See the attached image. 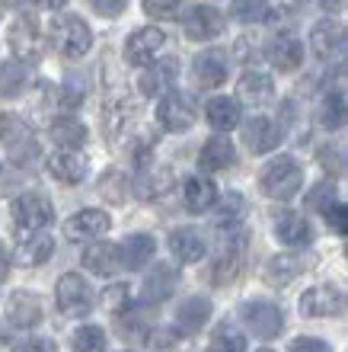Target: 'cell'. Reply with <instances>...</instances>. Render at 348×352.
I'll list each match as a JSON object with an SVG mask.
<instances>
[{"instance_id": "5bb4252c", "label": "cell", "mask_w": 348, "mask_h": 352, "mask_svg": "<svg viewBox=\"0 0 348 352\" xmlns=\"http://www.w3.org/2000/svg\"><path fill=\"white\" fill-rule=\"evenodd\" d=\"M109 214L102 208H83V212H73L71 218L65 221V237L73 243H86V241H96L102 234L109 231Z\"/></svg>"}, {"instance_id": "bcb514c9", "label": "cell", "mask_w": 348, "mask_h": 352, "mask_svg": "<svg viewBox=\"0 0 348 352\" xmlns=\"http://www.w3.org/2000/svg\"><path fill=\"white\" fill-rule=\"evenodd\" d=\"M326 221H329V228L336 234H348V205L345 202H336L326 212Z\"/></svg>"}, {"instance_id": "8992f818", "label": "cell", "mask_w": 348, "mask_h": 352, "mask_svg": "<svg viewBox=\"0 0 348 352\" xmlns=\"http://www.w3.org/2000/svg\"><path fill=\"white\" fill-rule=\"evenodd\" d=\"M13 221L29 234L45 231L48 224L55 221V205L42 192H23L16 202H13Z\"/></svg>"}, {"instance_id": "f35d334b", "label": "cell", "mask_w": 348, "mask_h": 352, "mask_svg": "<svg viewBox=\"0 0 348 352\" xmlns=\"http://www.w3.org/2000/svg\"><path fill=\"white\" fill-rule=\"evenodd\" d=\"M73 352H106V333L100 327H77L71 336Z\"/></svg>"}, {"instance_id": "b9f144b4", "label": "cell", "mask_w": 348, "mask_h": 352, "mask_svg": "<svg viewBox=\"0 0 348 352\" xmlns=\"http://www.w3.org/2000/svg\"><path fill=\"white\" fill-rule=\"evenodd\" d=\"M102 307L109 311V314H121V311H128L131 307V288L125 282H115L102 292Z\"/></svg>"}, {"instance_id": "4dcf8cb0", "label": "cell", "mask_w": 348, "mask_h": 352, "mask_svg": "<svg viewBox=\"0 0 348 352\" xmlns=\"http://www.w3.org/2000/svg\"><path fill=\"white\" fill-rule=\"evenodd\" d=\"M205 116H208L211 129L230 131V129H237L240 125L243 109H240V102L230 100V96H214V100H208V106H205Z\"/></svg>"}, {"instance_id": "d4e9b609", "label": "cell", "mask_w": 348, "mask_h": 352, "mask_svg": "<svg viewBox=\"0 0 348 352\" xmlns=\"http://www.w3.org/2000/svg\"><path fill=\"white\" fill-rule=\"evenodd\" d=\"M310 266V260L307 256H301V253H281V256H275V260H268V266H266V282L268 285H275V288H281V285H291L294 278L301 276L303 269Z\"/></svg>"}, {"instance_id": "8fae6325", "label": "cell", "mask_w": 348, "mask_h": 352, "mask_svg": "<svg viewBox=\"0 0 348 352\" xmlns=\"http://www.w3.org/2000/svg\"><path fill=\"white\" fill-rule=\"evenodd\" d=\"M224 29H227V23L220 16V10L208 7V3H195V7L185 10V16H183V32H185V38H192V42H211V38H218Z\"/></svg>"}, {"instance_id": "30bf717a", "label": "cell", "mask_w": 348, "mask_h": 352, "mask_svg": "<svg viewBox=\"0 0 348 352\" xmlns=\"http://www.w3.org/2000/svg\"><path fill=\"white\" fill-rule=\"evenodd\" d=\"M310 45H313V55L323 58V61L348 58V29L342 26L339 19H320L310 32Z\"/></svg>"}, {"instance_id": "7dc6e473", "label": "cell", "mask_w": 348, "mask_h": 352, "mask_svg": "<svg viewBox=\"0 0 348 352\" xmlns=\"http://www.w3.org/2000/svg\"><path fill=\"white\" fill-rule=\"evenodd\" d=\"M90 7L100 13V16L106 19H115L125 13V7H128V0H90Z\"/></svg>"}, {"instance_id": "74e56055", "label": "cell", "mask_w": 348, "mask_h": 352, "mask_svg": "<svg viewBox=\"0 0 348 352\" xmlns=\"http://www.w3.org/2000/svg\"><path fill=\"white\" fill-rule=\"evenodd\" d=\"M211 352H246V336L233 324H220L211 333Z\"/></svg>"}, {"instance_id": "e575fe53", "label": "cell", "mask_w": 348, "mask_h": 352, "mask_svg": "<svg viewBox=\"0 0 348 352\" xmlns=\"http://www.w3.org/2000/svg\"><path fill=\"white\" fill-rule=\"evenodd\" d=\"M316 119H320L323 129H345L348 125V102L339 90H329L320 100V109H316Z\"/></svg>"}, {"instance_id": "f6af8a7d", "label": "cell", "mask_w": 348, "mask_h": 352, "mask_svg": "<svg viewBox=\"0 0 348 352\" xmlns=\"http://www.w3.org/2000/svg\"><path fill=\"white\" fill-rule=\"evenodd\" d=\"M144 13L150 19H179V0H144Z\"/></svg>"}, {"instance_id": "d6986e66", "label": "cell", "mask_w": 348, "mask_h": 352, "mask_svg": "<svg viewBox=\"0 0 348 352\" xmlns=\"http://www.w3.org/2000/svg\"><path fill=\"white\" fill-rule=\"evenodd\" d=\"M7 320L19 330H32V327L42 324V305H38V298L26 288H19L13 292L7 301Z\"/></svg>"}, {"instance_id": "52a82bcc", "label": "cell", "mask_w": 348, "mask_h": 352, "mask_svg": "<svg viewBox=\"0 0 348 352\" xmlns=\"http://www.w3.org/2000/svg\"><path fill=\"white\" fill-rule=\"evenodd\" d=\"M240 317H243V324L249 327V333H256L259 340H275L284 330L281 307L272 305V301H262V298L246 301V305L240 307Z\"/></svg>"}, {"instance_id": "4316f807", "label": "cell", "mask_w": 348, "mask_h": 352, "mask_svg": "<svg viewBox=\"0 0 348 352\" xmlns=\"http://www.w3.org/2000/svg\"><path fill=\"white\" fill-rule=\"evenodd\" d=\"M275 234L278 241L284 247H307L313 241V231H310V221L297 212H281L275 218Z\"/></svg>"}, {"instance_id": "db71d44e", "label": "cell", "mask_w": 348, "mask_h": 352, "mask_svg": "<svg viewBox=\"0 0 348 352\" xmlns=\"http://www.w3.org/2000/svg\"><path fill=\"white\" fill-rule=\"evenodd\" d=\"M259 352H272V349H259Z\"/></svg>"}, {"instance_id": "1f68e13d", "label": "cell", "mask_w": 348, "mask_h": 352, "mask_svg": "<svg viewBox=\"0 0 348 352\" xmlns=\"http://www.w3.org/2000/svg\"><path fill=\"white\" fill-rule=\"evenodd\" d=\"M51 141L55 144H61V151H77L86 144V125H83L80 119H73V116H58L55 122H51Z\"/></svg>"}, {"instance_id": "83f0119b", "label": "cell", "mask_w": 348, "mask_h": 352, "mask_svg": "<svg viewBox=\"0 0 348 352\" xmlns=\"http://www.w3.org/2000/svg\"><path fill=\"white\" fill-rule=\"evenodd\" d=\"M211 317V298H185L179 311H176V324H179V333H198Z\"/></svg>"}, {"instance_id": "8d00e7d4", "label": "cell", "mask_w": 348, "mask_h": 352, "mask_svg": "<svg viewBox=\"0 0 348 352\" xmlns=\"http://www.w3.org/2000/svg\"><path fill=\"white\" fill-rule=\"evenodd\" d=\"M230 16L237 23H266L272 16V7H268V0H233Z\"/></svg>"}, {"instance_id": "7402d4cb", "label": "cell", "mask_w": 348, "mask_h": 352, "mask_svg": "<svg viewBox=\"0 0 348 352\" xmlns=\"http://www.w3.org/2000/svg\"><path fill=\"white\" fill-rule=\"evenodd\" d=\"M183 202L192 214H202V212H208V208H214V205H218V186H214V179L205 173L189 176V179H185V189H183Z\"/></svg>"}, {"instance_id": "f1b7e54d", "label": "cell", "mask_w": 348, "mask_h": 352, "mask_svg": "<svg viewBox=\"0 0 348 352\" xmlns=\"http://www.w3.org/2000/svg\"><path fill=\"white\" fill-rule=\"evenodd\" d=\"M51 253H55V241H51V234L45 231H36L29 234L26 241L16 247V263L19 266H42L45 260H51Z\"/></svg>"}, {"instance_id": "ac0fdd59", "label": "cell", "mask_w": 348, "mask_h": 352, "mask_svg": "<svg viewBox=\"0 0 348 352\" xmlns=\"http://www.w3.org/2000/svg\"><path fill=\"white\" fill-rule=\"evenodd\" d=\"M179 285V272L170 263H160L154 266V272H147L144 285H141V305H163L166 298L176 292Z\"/></svg>"}, {"instance_id": "ffe728a7", "label": "cell", "mask_w": 348, "mask_h": 352, "mask_svg": "<svg viewBox=\"0 0 348 352\" xmlns=\"http://www.w3.org/2000/svg\"><path fill=\"white\" fill-rule=\"evenodd\" d=\"M170 253H173L179 263H198L205 260V253H208V241H205V234L198 228H176L170 234Z\"/></svg>"}, {"instance_id": "f546056e", "label": "cell", "mask_w": 348, "mask_h": 352, "mask_svg": "<svg viewBox=\"0 0 348 352\" xmlns=\"http://www.w3.org/2000/svg\"><path fill=\"white\" fill-rule=\"evenodd\" d=\"M119 247H121V263H125V269L138 272V269H144L147 263H150V256H154V250H156V241L150 234H131Z\"/></svg>"}, {"instance_id": "9a60e30c", "label": "cell", "mask_w": 348, "mask_h": 352, "mask_svg": "<svg viewBox=\"0 0 348 352\" xmlns=\"http://www.w3.org/2000/svg\"><path fill=\"white\" fill-rule=\"evenodd\" d=\"M83 269L93 272V276H102V278H112L119 269H125L121 263V247L119 243H109V241H93L86 250H83Z\"/></svg>"}, {"instance_id": "d590c367", "label": "cell", "mask_w": 348, "mask_h": 352, "mask_svg": "<svg viewBox=\"0 0 348 352\" xmlns=\"http://www.w3.org/2000/svg\"><path fill=\"white\" fill-rule=\"evenodd\" d=\"M26 84H29V74L19 61L0 65V100H19L26 93Z\"/></svg>"}, {"instance_id": "11a10c76", "label": "cell", "mask_w": 348, "mask_h": 352, "mask_svg": "<svg viewBox=\"0 0 348 352\" xmlns=\"http://www.w3.org/2000/svg\"><path fill=\"white\" fill-rule=\"evenodd\" d=\"M345 256H348V247H345Z\"/></svg>"}, {"instance_id": "5b68a950", "label": "cell", "mask_w": 348, "mask_h": 352, "mask_svg": "<svg viewBox=\"0 0 348 352\" xmlns=\"http://www.w3.org/2000/svg\"><path fill=\"white\" fill-rule=\"evenodd\" d=\"M55 301H58V311H61V314L83 317L93 311V288L80 272H67V276L58 278Z\"/></svg>"}, {"instance_id": "ee69618b", "label": "cell", "mask_w": 348, "mask_h": 352, "mask_svg": "<svg viewBox=\"0 0 348 352\" xmlns=\"http://www.w3.org/2000/svg\"><path fill=\"white\" fill-rule=\"evenodd\" d=\"M179 330H173V327H156V330H150L147 333V349L150 352H170L176 343H179Z\"/></svg>"}, {"instance_id": "6da1fadb", "label": "cell", "mask_w": 348, "mask_h": 352, "mask_svg": "<svg viewBox=\"0 0 348 352\" xmlns=\"http://www.w3.org/2000/svg\"><path fill=\"white\" fill-rule=\"evenodd\" d=\"M243 253H246V234L243 228L233 224H220L218 237H214V253H211V282H230V278L240 276V266H243Z\"/></svg>"}, {"instance_id": "7a4b0ae2", "label": "cell", "mask_w": 348, "mask_h": 352, "mask_svg": "<svg viewBox=\"0 0 348 352\" xmlns=\"http://www.w3.org/2000/svg\"><path fill=\"white\" fill-rule=\"evenodd\" d=\"M259 186H262V192H266L268 199H275V202H288V199H294V195L301 192L303 170H301V164H297L294 157L281 154V157L268 160L266 167H262V173H259Z\"/></svg>"}, {"instance_id": "681fc988", "label": "cell", "mask_w": 348, "mask_h": 352, "mask_svg": "<svg viewBox=\"0 0 348 352\" xmlns=\"http://www.w3.org/2000/svg\"><path fill=\"white\" fill-rule=\"evenodd\" d=\"M13 352H58V346L51 343V340H45V336H32V340L16 343V349Z\"/></svg>"}, {"instance_id": "d6a6232c", "label": "cell", "mask_w": 348, "mask_h": 352, "mask_svg": "<svg viewBox=\"0 0 348 352\" xmlns=\"http://www.w3.org/2000/svg\"><path fill=\"white\" fill-rule=\"evenodd\" d=\"M237 93H240V100H243V102L262 106V102L272 100V93H275V84H272V77L262 74V71H246V74L240 77Z\"/></svg>"}, {"instance_id": "f907efd6", "label": "cell", "mask_w": 348, "mask_h": 352, "mask_svg": "<svg viewBox=\"0 0 348 352\" xmlns=\"http://www.w3.org/2000/svg\"><path fill=\"white\" fill-rule=\"evenodd\" d=\"M7 269H10V256H7V247L0 243V282L7 278Z\"/></svg>"}, {"instance_id": "816d5d0a", "label": "cell", "mask_w": 348, "mask_h": 352, "mask_svg": "<svg viewBox=\"0 0 348 352\" xmlns=\"http://www.w3.org/2000/svg\"><path fill=\"white\" fill-rule=\"evenodd\" d=\"M320 7L326 10V13H339V10L345 7V0H320Z\"/></svg>"}, {"instance_id": "603a6c76", "label": "cell", "mask_w": 348, "mask_h": 352, "mask_svg": "<svg viewBox=\"0 0 348 352\" xmlns=\"http://www.w3.org/2000/svg\"><path fill=\"white\" fill-rule=\"evenodd\" d=\"M176 74H179V67H176V61L170 58V61H160V65H150L141 74L138 87L144 96H160L163 100L166 93H173V84H176Z\"/></svg>"}, {"instance_id": "9c48e42d", "label": "cell", "mask_w": 348, "mask_h": 352, "mask_svg": "<svg viewBox=\"0 0 348 352\" xmlns=\"http://www.w3.org/2000/svg\"><path fill=\"white\" fill-rule=\"evenodd\" d=\"M10 52L19 65H36L42 61V32H38V23L32 16H16L13 26H10Z\"/></svg>"}, {"instance_id": "7c38bea8", "label": "cell", "mask_w": 348, "mask_h": 352, "mask_svg": "<svg viewBox=\"0 0 348 352\" xmlns=\"http://www.w3.org/2000/svg\"><path fill=\"white\" fill-rule=\"evenodd\" d=\"M156 122L166 131H189L195 125V106L185 93H166L163 100L156 102Z\"/></svg>"}, {"instance_id": "ba28073f", "label": "cell", "mask_w": 348, "mask_h": 352, "mask_svg": "<svg viewBox=\"0 0 348 352\" xmlns=\"http://www.w3.org/2000/svg\"><path fill=\"white\" fill-rule=\"evenodd\" d=\"M166 42H170V38H166L163 29H156V26L135 29V32L125 38L121 55H125V61H128V65H135V67H150V65H154V58L163 52Z\"/></svg>"}, {"instance_id": "60d3db41", "label": "cell", "mask_w": 348, "mask_h": 352, "mask_svg": "<svg viewBox=\"0 0 348 352\" xmlns=\"http://www.w3.org/2000/svg\"><path fill=\"white\" fill-rule=\"evenodd\" d=\"M336 202H339V195H336V183H329V179L316 183L310 192H307V208H310V212H323V214H326Z\"/></svg>"}, {"instance_id": "f5cc1de1", "label": "cell", "mask_w": 348, "mask_h": 352, "mask_svg": "<svg viewBox=\"0 0 348 352\" xmlns=\"http://www.w3.org/2000/svg\"><path fill=\"white\" fill-rule=\"evenodd\" d=\"M42 10H61V7H67V0H36Z\"/></svg>"}, {"instance_id": "c3c4849f", "label": "cell", "mask_w": 348, "mask_h": 352, "mask_svg": "<svg viewBox=\"0 0 348 352\" xmlns=\"http://www.w3.org/2000/svg\"><path fill=\"white\" fill-rule=\"evenodd\" d=\"M291 352H332L326 340H316V336H297L291 343Z\"/></svg>"}, {"instance_id": "3957f363", "label": "cell", "mask_w": 348, "mask_h": 352, "mask_svg": "<svg viewBox=\"0 0 348 352\" xmlns=\"http://www.w3.org/2000/svg\"><path fill=\"white\" fill-rule=\"evenodd\" d=\"M48 42L55 45L58 55L83 58L93 48V29L80 16H55L48 26Z\"/></svg>"}, {"instance_id": "277c9868", "label": "cell", "mask_w": 348, "mask_h": 352, "mask_svg": "<svg viewBox=\"0 0 348 352\" xmlns=\"http://www.w3.org/2000/svg\"><path fill=\"white\" fill-rule=\"evenodd\" d=\"M0 144L7 148V157L13 160V164H32V160L38 157V138L36 131L29 129L26 122L19 119V116H13V112H3L0 116Z\"/></svg>"}, {"instance_id": "cb8c5ba5", "label": "cell", "mask_w": 348, "mask_h": 352, "mask_svg": "<svg viewBox=\"0 0 348 352\" xmlns=\"http://www.w3.org/2000/svg\"><path fill=\"white\" fill-rule=\"evenodd\" d=\"M233 160H237V151H233V144H230L224 135H214V138H208L202 144V151H198V170H205V173L227 170Z\"/></svg>"}, {"instance_id": "4fadbf2b", "label": "cell", "mask_w": 348, "mask_h": 352, "mask_svg": "<svg viewBox=\"0 0 348 352\" xmlns=\"http://www.w3.org/2000/svg\"><path fill=\"white\" fill-rule=\"evenodd\" d=\"M192 74H195V84L202 87V90H218L230 74V61L220 48H205V52L195 55Z\"/></svg>"}, {"instance_id": "7bdbcfd3", "label": "cell", "mask_w": 348, "mask_h": 352, "mask_svg": "<svg viewBox=\"0 0 348 352\" xmlns=\"http://www.w3.org/2000/svg\"><path fill=\"white\" fill-rule=\"evenodd\" d=\"M83 96H86V80H83V74H67L65 87H61V106H67V109H73V106H80Z\"/></svg>"}, {"instance_id": "484cf974", "label": "cell", "mask_w": 348, "mask_h": 352, "mask_svg": "<svg viewBox=\"0 0 348 352\" xmlns=\"http://www.w3.org/2000/svg\"><path fill=\"white\" fill-rule=\"evenodd\" d=\"M268 61L278 67V71H297L303 61V45L297 36H275L266 48Z\"/></svg>"}, {"instance_id": "2e32d148", "label": "cell", "mask_w": 348, "mask_h": 352, "mask_svg": "<svg viewBox=\"0 0 348 352\" xmlns=\"http://www.w3.org/2000/svg\"><path fill=\"white\" fill-rule=\"evenodd\" d=\"M345 298L336 285H313L301 295V314L303 317H332L339 314Z\"/></svg>"}, {"instance_id": "ab89813d", "label": "cell", "mask_w": 348, "mask_h": 352, "mask_svg": "<svg viewBox=\"0 0 348 352\" xmlns=\"http://www.w3.org/2000/svg\"><path fill=\"white\" fill-rule=\"evenodd\" d=\"M316 160L323 170H329L336 176H348V148H342V144H323L316 151Z\"/></svg>"}, {"instance_id": "836d02e7", "label": "cell", "mask_w": 348, "mask_h": 352, "mask_svg": "<svg viewBox=\"0 0 348 352\" xmlns=\"http://www.w3.org/2000/svg\"><path fill=\"white\" fill-rule=\"evenodd\" d=\"M135 189L141 192V199H160L173 189V170L170 167H150L141 170L135 176Z\"/></svg>"}, {"instance_id": "44dd1931", "label": "cell", "mask_w": 348, "mask_h": 352, "mask_svg": "<svg viewBox=\"0 0 348 352\" xmlns=\"http://www.w3.org/2000/svg\"><path fill=\"white\" fill-rule=\"evenodd\" d=\"M45 170L58 183L77 186L86 179V157H80L77 151H55V154L45 160Z\"/></svg>"}, {"instance_id": "e0dca14e", "label": "cell", "mask_w": 348, "mask_h": 352, "mask_svg": "<svg viewBox=\"0 0 348 352\" xmlns=\"http://www.w3.org/2000/svg\"><path fill=\"white\" fill-rule=\"evenodd\" d=\"M243 144L249 148V154H268L281 144V129L268 116H253L243 125Z\"/></svg>"}]
</instances>
